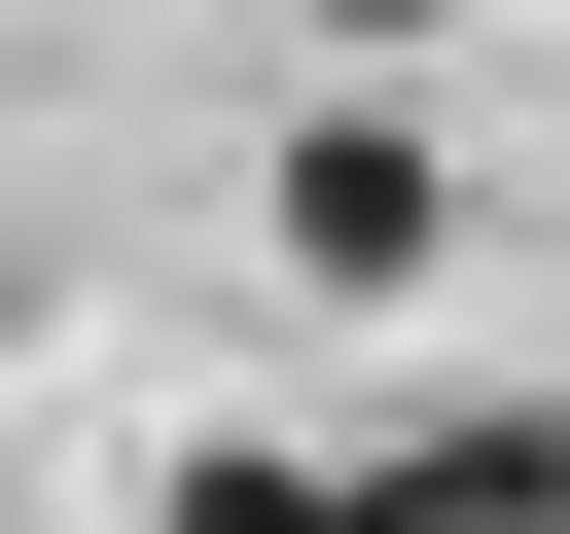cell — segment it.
<instances>
[{
	"instance_id": "6da1fadb",
	"label": "cell",
	"mask_w": 570,
	"mask_h": 534,
	"mask_svg": "<svg viewBox=\"0 0 570 534\" xmlns=\"http://www.w3.org/2000/svg\"><path fill=\"white\" fill-rule=\"evenodd\" d=\"M285 534H570V427H463V463H356V498L285 463Z\"/></svg>"
},
{
	"instance_id": "7a4b0ae2",
	"label": "cell",
	"mask_w": 570,
	"mask_h": 534,
	"mask_svg": "<svg viewBox=\"0 0 570 534\" xmlns=\"http://www.w3.org/2000/svg\"><path fill=\"white\" fill-rule=\"evenodd\" d=\"M285 249H321V285H428V142L321 107V142H285Z\"/></svg>"
},
{
	"instance_id": "3957f363",
	"label": "cell",
	"mask_w": 570,
	"mask_h": 534,
	"mask_svg": "<svg viewBox=\"0 0 570 534\" xmlns=\"http://www.w3.org/2000/svg\"><path fill=\"white\" fill-rule=\"evenodd\" d=\"M321 36H428V0H321Z\"/></svg>"
}]
</instances>
